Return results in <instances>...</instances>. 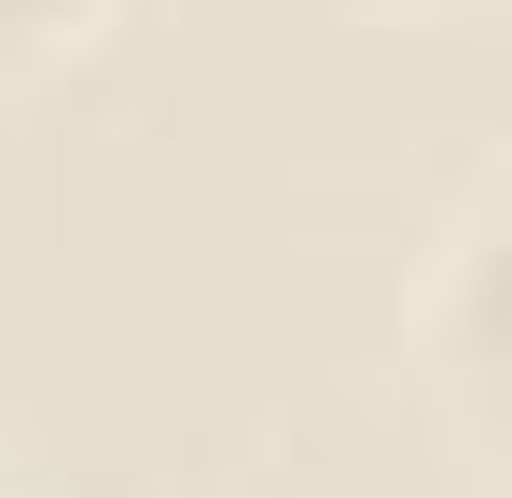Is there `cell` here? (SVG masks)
I'll use <instances>...</instances> for the list:
<instances>
[{
    "mask_svg": "<svg viewBox=\"0 0 512 498\" xmlns=\"http://www.w3.org/2000/svg\"><path fill=\"white\" fill-rule=\"evenodd\" d=\"M443 291H457V443L485 457V194H471V222L443 236Z\"/></svg>",
    "mask_w": 512,
    "mask_h": 498,
    "instance_id": "cell-1",
    "label": "cell"
},
{
    "mask_svg": "<svg viewBox=\"0 0 512 498\" xmlns=\"http://www.w3.org/2000/svg\"><path fill=\"white\" fill-rule=\"evenodd\" d=\"M111 14H125V0H0V83H14V70H56V56H84Z\"/></svg>",
    "mask_w": 512,
    "mask_h": 498,
    "instance_id": "cell-2",
    "label": "cell"
},
{
    "mask_svg": "<svg viewBox=\"0 0 512 498\" xmlns=\"http://www.w3.org/2000/svg\"><path fill=\"white\" fill-rule=\"evenodd\" d=\"M374 14H485V0H374Z\"/></svg>",
    "mask_w": 512,
    "mask_h": 498,
    "instance_id": "cell-3",
    "label": "cell"
}]
</instances>
